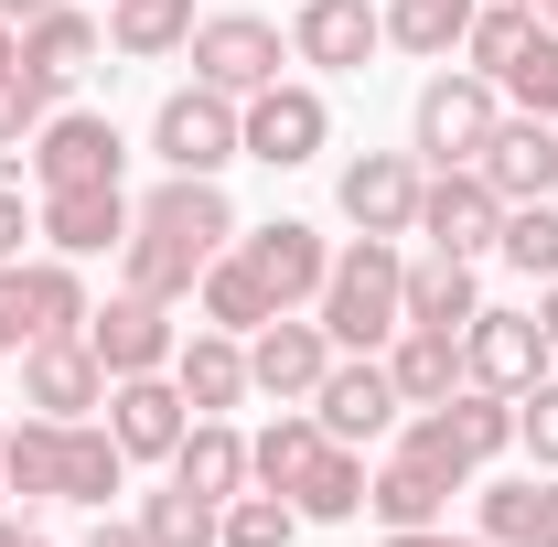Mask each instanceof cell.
<instances>
[{"label":"cell","instance_id":"obj_9","mask_svg":"<svg viewBox=\"0 0 558 547\" xmlns=\"http://www.w3.org/2000/svg\"><path fill=\"white\" fill-rule=\"evenodd\" d=\"M22 161H33L44 194H75V183H119L130 139H119V119H97V108H54L44 130L22 139Z\"/></svg>","mask_w":558,"mask_h":547},{"label":"cell","instance_id":"obj_46","mask_svg":"<svg viewBox=\"0 0 558 547\" xmlns=\"http://www.w3.org/2000/svg\"><path fill=\"white\" fill-rule=\"evenodd\" d=\"M22 65V22H0V75Z\"/></svg>","mask_w":558,"mask_h":547},{"label":"cell","instance_id":"obj_19","mask_svg":"<svg viewBox=\"0 0 558 547\" xmlns=\"http://www.w3.org/2000/svg\"><path fill=\"white\" fill-rule=\"evenodd\" d=\"M22 409H33V418H86V409H108V365L86 354V333L22 343Z\"/></svg>","mask_w":558,"mask_h":547},{"label":"cell","instance_id":"obj_7","mask_svg":"<svg viewBox=\"0 0 558 547\" xmlns=\"http://www.w3.org/2000/svg\"><path fill=\"white\" fill-rule=\"evenodd\" d=\"M558 365V343H548V323L537 312H473L462 323V387H494V398H526L537 376Z\"/></svg>","mask_w":558,"mask_h":547},{"label":"cell","instance_id":"obj_11","mask_svg":"<svg viewBox=\"0 0 558 547\" xmlns=\"http://www.w3.org/2000/svg\"><path fill=\"white\" fill-rule=\"evenodd\" d=\"M418 183H429L418 150H354L344 183H333V205H344L354 236H418Z\"/></svg>","mask_w":558,"mask_h":547},{"label":"cell","instance_id":"obj_47","mask_svg":"<svg viewBox=\"0 0 558 547\" xmlns=\"http://www.w3.org/2000/svg\"><path fill=\"white\" fill-rule=\"evenodd\" d=\"M33 11H54V0H0V22H33Z\"/></svg>","mask_w":558,"mask_h":547},{"label":"cell","instance_id":"obj_24","mask_svg":"<svg viewBox=\"0 0 558 547\" xmlns=\"http://www.w3.org/2000/svg\"><path fill=\"white\" fill-rule=\"evenodd\" d=\"M172 483L205 494V505H236V494H247V440H236V418H194V429L172 440Z\"/></svg>","mask_w":558,"mask_h":547},{"label":"cell","instance_id":"obj_37","mask_svg":"<svg viewBox=\"0 0 558 547\" xmlns=\"http://www.w3.org/2000/svg\"><path fill=\"white\" fill-rule=\"evenodd\" d=\"M526 33H537V11H526V0H484V11H473V33H462V65H473V75H505Z\"/></svg>","mask_w":558,"mask_h":547},{"label":"cell","instance_id":"obj_32","mask_svg":"<svg viewBox=\"0 0 558 547\" xmlns=\"http://www.w3.org/2000/svg\"><path fill=\"white\" fill-rule=\"evenodd\" d=\"M473 11H484V0H387V44L418 54V65H451L462 33H473Z\"/></svg>","mask_w":558,"mask_h":547},{"label":"cell","instance_id":"obj_3","mask_svg":"<svg viewBox=\"0 0 558 547\" xmlns=\"http://www.w3.org/2000/svg\"><path fill=\"white\" fill-rule=\"evenodd\" d=\"M312 323L333 333V354H387L398 323H409V258H398V236H354V247H333V279H323Z\"/></svg>","mask_w":558,"mask_h":547},{"label":"cell","instance_id":"obj_10","mask_svg":"<svg viewBox=\"0 0 558 547\" xmlns=\"http://www.w3.org/2000/svg\"><path fill=\"white\" fill-rule=\"evenodd\" d=\"M183 54H194V75L226 86V97H258V86H279V65H290L279 22H258V11H205Z\"/></svg>","mask_w":558,"mask_h":547},{"label":"cell","instance_id":"obj_15","mask_svg":"<svg viewBox=\"0 0 558 547\" xmlns=\"http://www.w3.org/2000/svg\"><path fill=\"white\" fill-rule=\"evenodd\" d=\"M312 418H323V440H354V451H365V440H387V429H398V376H387V354H333V376H323V387H312Z\"/></svg>","mask_w":558,"mask_h":547},{"label":"cell","instance_id":"obj_51","mask_svg":"<svg viewBox=\"0 0 558 547\" xmlns=\"http://www.w3.org/2000/svg\"><path fill=\"white\" fill-rule=\"evenodd\" d=\"M526 11H537V0H526Z\"/></svg>","mask_w":558,"mask_h":547},{"label":"cell","instance_id":"obj_43","mask_svg":"<svg viewBox=\"0 0 558 547\" xmlns=\"http://www.w3.org/2000/svg\"><path fill=\"white\" fill-rule=\"evenodd\" d=\"M387 547H494V537H451V526H387Z\"/></svg>","mask_w":558,"mask_h":547},{"label":"cell","instance_id":"obj_13","mask_svg":"<svg viewBox=\"0 0 558 547\" xmlns=\"http://www.w3.org/2000/svg\"><path fill=\"white\" fill-rule=\"evenodd\" d=\"M418 236H429L440 258H484L494 236H505V194H494L473 161H451V172L418 183Z\"/></svg>","mask_w":558,"mask_h":547},{"label":"cell","instance_id":"obj_44","mask_svg":"<svg viewBox=\"0 0 558 547\" xmlns=\"http://www.w3.org/2000/svg\"><path fill=\"white\" fill-rule=\"evenodd\" d=\"M86 547H150V537H140V515H130V526H108V515H97V526H86Z\"/></svg>","mask_w":558,"mask_h":547},{"label":"cell","instance_id":"obj_41","mask_svg":"<svg viewBox=\"0 0 558 547\" xmlns=\"http://www.w3.org/2000/svg\"><path fill=\"white\" fill-rule=\"evenodd\" d=\"M22 343H44V312H33V269L0 258V354H22Z\"/></svg>","mask_w":558,"mask_h":547},{"label":"cell","instance_id":"obj_33","mask_svg":"<svg viewBox=\"0 0 558 547\" xmlns=\"http://www.w3.org/2000/svg\"><path fill=\"white\" fill-rule=\"evenodd\" d=\"M194 301H205V323H215V333H236V343L258 333V323H279V301L258 290V269H247L236 247H226V258H215V269L194 279Z\"/></svg>","mask_w":558,"mask_h":547},{"label":"cell","instance_id":"obj_16","mask_svg":"<svg viewBox=\"0 0 558 547\" xmlns=\"http://www.w3.org/2000/svg\"><path fill=\"white\" fill-rule=\"evenodd\" d=\"M323 376H333V333H323V323L279 312V323H258V333H247V387H258V398L312 409V387H323Z\"/></svg>","mask_w":558,"mask_h":547},{"label":"cell","instance_id":"obj_40","mask_svg":"<svg viewBox=\"0 0 558 547\" xmlns=\"http://www.w3.org/2000/svg\"><path fill=\"white\" fill-rule=\"evenodd\" d=\"M44 119H54V86H44V75H0V150H22V139L44 130Z\"/></svg>","mask_w":558,"mask_h":547},{"label":"cell","instance_id":"obj_30","mask_svg":"<svg viewBox=\"0 0 558 547\" xmlns=\"http://www.w3.org/2000/svg\"><path fill=\"white\" fill-rule=\"evenodd\" d=\"M473 312H484V279H473V258H440V247H429V258L409 269V323H429V333H462Z\"/></svg>","mask_w":558,"mask_h":547},{"label":"cell","instance_id":"obj_38","mask_svg":"<svg viewBox=\"0 0 558 547\" xmlns=\"http://www.w3.org/2000/svg\"><path fill=\"white\" fill-rule=\"evenodd\" d=\"M290 537H301V505H290V494H258V483H247V494L226 505V547H290Z\"/></svg>","mask_w":558,"mask_h":547},{"label":"cell","instance_id":"obj_1","mask_svg":"<svg viewBox=\"0 0 558 547\" xmlns=\"http://www.w3.org/2000/svg\"><path fill=\"white\" fill-rule=\"evenodd\" d=\"M236 247V205L205 172H161V194H140L130 247H119V290H150V301H194V279Z\"/></svg>","mask_w":558,"mask_h":547},{"label":"cell","instance_id":"obj_12","mask_svg":"<svg viewBox=\"0 0 558 547\" xmlns=\"http://www.w3.org/2000/svg\"><path fill=\"white\" fill-rule=\"evenodd\" d=\"M172 343H183V323H172V301H150V290H108V301L86 312V354H97L108 376H161Z\"/></svg>","mask_w":558,"mask_h":547},{"label":"cell","instance_id":"obj_25","mask_svg":"<svg viewBox=\"0 0 558 547\" xmlns=\"http://www.w3.org/2000/svg\"><path fill=\"white\" fill-rule=\"evenodd\" d=\"M473 537H494V547H558V473L484 483V526H473Z\"/></svg>","mask_w":558,"mask_h":547},{"label":"cell","instance_id":"obj_20","mask_svg":"<svg viewBox=\"0 0 558 547\" xmlns=\"http://www.w3.org/2000/svg\"><path fill=\"white\" fill-rule=\"evenodd\" d=\"M183 429H194V409H183L172 365H161V376H108V440H119L130 462H172Z\"/></svg>","mask_w":558,"mask_h":547},{"label":"cell","instance_id":"obj_34","mask_svg":"<svg viewBox=\"0 0 558 547\" xmlns=\"http://www.w3.org/2000/svg\"><path fill=\"white\" fill-rule=\"evenodd\" d=\"M140 537L150 547H226V505H205V494H140Z\"/></svg>","mask_w":558,"mask_h":547},{"label":"cell","instance_id":"obj_14","mask_svg":"<svg viewBox=\"0 0 558 547\" xmlns=\"http://www.w3.org/2000/svg\"><path fill=\"white\" fill-rule=\"evenodd\" d=\"M236 258L258 269L279 312H301V301H323V279H333V247H323V226H301V215H269V226H236Z\"/></svg>","mask_w":558,"mask_h":547},{"label":"cell","instance_id":"obj_36","mask_svg":"<svg viewBox=\"0 0 558 547\" xmlns=\"http://www.w3.org/2000/svg\"><path fill=\"white\" fill-rule=\"evenodd\" d=\"M494 258H505L515 279H558V205H505Z\"/></svg>","mask_w":558,"mask_h":547},{"label":"cell","instance_id":"obj_5","mask_svg":"<svg viewBox=\"0 0 558 547\" xmlns=\"http://www.w3.org/2000/svg\"><path fill=\"white\" fill-rule=\"evenodd\" d=\"M505 130V86L473 65H440L429 86H418L409 108V150L429 161V172H451V161H484V139Z\"/></svg>","mask_w":558,"mask_h":547},{"label":"cell","instance_id":"obj_4","mask_svg":"<svg viewBox=\"0 0 558 547\" xmlns=\"http://www.w3.org/2000/svg\"><path fill=\"white\" fill-rule=\"evenodd\" d=\"M409 462H429V473L473 483L484 462H505L515 451V398H494V387H451L440 409H409V440H398Z\"/></svg>","mask_w":558,"mask_h":547},{"label":"cell","instance_id":"obj_29","mask_svg":"<svg viewBox=\"0 0 558 547\" xmlns=\"http://www.w3.org/2000/svg\"><path fill=\"white\" fill-rule=\"evenodd\" d=\"M194 0H108V44L130 54V65H161V54H183L194 44Z\"/></svg>","mask_w":558,"mask_h":547},{"label":"cell","instance_id":"obj_35","mask_svg":"<svg viewBox=\"0 0 558 547\" xmlns=\"http://www.w3.org/2000/svg\"><path fill=\"white\" fill-rule=\"evenodd\" d=\"M494 86H505V108H526V119H558V33H548V22L515 44V65L494 75Z\"/></svg>","mask_w":558,"mask_h":547},{"label":"cell","instance_id":"obj_39","mask_svg":"<svg viewBox=\"0 0 558 547\" xmlns=\"http://www.w3.org/2000/svg\"><path fill=\"white\" fill-rule=\"evenodd\" d=\"M515 451H526L537 473H558V376H537V387L515 398Z\"/></svg>","mask_w":558,"mask_h":547},{"label":"cell","instance_id":"obj_49","mask_svg":"<svg viewBox=\"0 0 558 547\" xmlns=\"http://www.w3.org/2000/svg\"><path fill=\"white\" fill-rule=\"evenodd\" d=\"M0 494H11V473H0Z\"/></svg>","mask_w":558,"mask_h":547},{"label":"cell","instance_id":"obj_21","mask_svg":"<svg viewBox=\"0 0 558 547\" xmlns=\"http://www.w3.org/2000/svg\"><path fill=\"white\" fill-rule=\"evenodd\" d=\"M473 172H484L505 205H548V194H558V119L505 108V130L484 139V161H473Z\"/></svg>","mask_w":558,"mask_h":547},{"label":"cell","instance_id":"obj_2","mask_svg":"<svg viewBox=\"0 0 558 547\" xmlns=\"http://www.w3.org/2000/svg\"><path fill=\"white\" fill-rule=\"evenodd\" d=\"M0 473H11L22 505H108L130 483V451L108 440V418H11Z\"/></svg>","mask_w":558,"mask_h":547},{"label":"cell","instance_id":"obj_45","mask_svg":"<svg viewBox=\"0 0 558 547\" xmlns=\"http://www.w3.org/2000/svg\"><path fill=\"white\" fill-rule=\"evenodd\" d=\"M537 323H548V343H558V279H537Z\"/></svg>","mask_w":558,"mask_h":547},{"label":"cell","instance_id":"obj_6","mask_svg":"<svg viewBox=\"0 0 558 547\" xmlns=\"http://www.w3.org/2000/svg\"><path fill=\"white\" fill-rule=\"evenodd\" d=\"M150 161H161V172H226V161H247V130H236V97H226V86H205V75H194V86H172V97H161V108H150Z\"/></svg>","mask_w":558,"mask_h":547},{"label":"cell","instance_id":"obj_31","mask_svg":"<svg viewBox=\"0 0 558 547\" xmlns=\"http://www.w3.org/2000/svg\"><path fill=\"white\" fill-rule=\"evenodd\" d=\"M290 505H301V526H354V515H365V451H354V440H323V462L301 473Z\"/></svg>","mask_w":558,"mask_h":547},{"label":"cell","instance_id":"obj_23","mask_svg":"<svg viewBox=\"0 0 558 547\" xmlns=\"http://www.w3.org/2000/svg\"><path fill=\"white\" fill-rule=\"evenodd\" d=\"M172 387H183V409H194V418H226L236 398H258V387H247V343L215 333V323H205V333H183V343H172Z\"/></svg>","mask_w":558,"mask_h":547},{"label":"cell","instance_id":"obj_17","mask_svg":"<svg viewBox=\"0 0 558 547\" xmlns=\"http://www.w3.org/2000/svg\"><path fill=\"white\" fill-rule=\"evenodd\" d=\"M130 183H75V194H44V205H33V236H44V247H54V258H75V269H86V258H108V247H130Z\"/></svg>","mask_w":558,"mask_h":547},{"label":"cell","instance_id":"obj_28","mask_svg":"<svg viewBox=\"0 0 558 547\" xmlns=\"http://www.w3.org/2000/svg\"><path fill=\"white\" fill-rule=\"evenodd\" d=\"M312 462H323V418H312V409H279L269 429L247 440V483H258V494H301Z\"/></svg>","mask_w":558,"mask_h":547},{"label":"cell","instance_id":"obj_8","mask_svg":"<svg viewBox=\"0 0 558 547\" xmlns=\"http://www.w3.org/2000/svg\"><path fill=\"white\" fill-rule=\"evenodd\" d=\"M236 130H247V161H269V172H301V161H323V139H333V108H323V86H258V97H236Z\"/></svg>","mask_w":558,"mask_h":547},{"label":"cell","instance_id":"obj_26","mask_svg":"<svg viewBox=\"0 0 558 547\" xmlns=\"http://www.w3.org/2000/svg\"><path fill=\"white\" fill-rule=\"evenodd\" d=\"M387 376H398V409H440V398L462 387V333L398 323V343H387Z\"/></svg>","mask_w":558,"mask_h":547},{"label":"cell","instance_id":"obj_18","mask_svg":"<svg viewBox=\"0 0 558 547\" xmlns=\"http://www.w3.org/2000/svg\"><path fill=\"white\" fill-rule=\"evenodd\" d=\"M376 44H387V11H376V0H301V11H290V65L365 75Z\"/></svg>","mask_w":558,"mask_h":547},{"label":"cell","instance_id":"obj_48","mask_svg":"<svg viewBox=\"0 0 558 547\" xmlns=\"http://www.w3.org/2000/svg\"><path fill=\"white\" fill-rule=\"evenodd\" d=\"M537 22H548V33H558V0H537Z\"/></svg>","mask_w":558,"mask_h":547},{"label":"cell","instance_id":"obj_42","mask_svg":"<svg viewBox=\"0 0 558 547\" xmlns=\"http://www.w3.org/2000/svg\"><path fill=\"white\" fill-rule=\"evenodd\" d=\"M22 236H33V205H22V183H0V258H22Z\"/></svg>","mask_w":558,"mask_h":547},{"label":"cell","instance_id":"obj_27","mask_svg":"<svg viewBox=\"0 0 558 547\" xmlns=\"http://www.w3.org/2000/svg\"><path fill=\"white\" fill-rule=\"evenodd\" d=\"M451 494H462L451 473H429V462L398 451V462H376V473H365V515H376V526H440V515H451Z\"/></svg>","mask_w":558,"mask_h":547},{"label":"cell","instance_id":"obj_22","mask_svg":"<svg viewBox=\"0 0 558 547\" xmlns=\"http://www.w3.org/2000/svg\"><path fill=\"white\" fill-rule=\"evenodd\" d=\"M97 54H108V22H97L86 0H54V11H33V22H22V75H44L54 97H65Z\"/></svg>","mask_w":558,"mask_h":547},{"label":"cell","instance_id":"obj_50","mask_svg":"<svg viewBox=\"0 0 558 547\" xmlns=\"http://www.w3.org/2000/svg\"><path fill=\"white\" fill-rule=\"evenodd\" d=\"M0 429H11V409H0Z\"/></svg>","mask_w":558,"mask_h":547}]
</instances>
